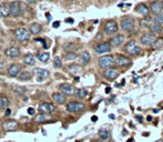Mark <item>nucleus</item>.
<instances>
[{"mask_svg":"<svg viewBox=\"0 0 163 142\" xmlns=\"http://www.w3.org/2000/svg\"><path fill=\"white\" fill-rule=\"evenodd\" d=\"M119 28L124 32H132L136 28V19L131 16H124L120 20Z\"/></svg>","mask_w":163,"mask_h":142,"instance_id":"nucleus-1","label":"nucleus"},{"mask_svg":"<svg viewBox=\"0 0 163 142\" xmlns=\"http://www.w3.org/2000/svg\"><path fill=\"white\" fill-rule=\"evenodd\" d=\"M103 30L108 36H112L118 33L119 31V24L114 19H109V20H105L104 24H103Z\"/></svg>","mask_w":163,"mask_h":142,"instance_id":"nucleus-2","label":"nucleus"},{"mask_svg":"<svg viewBox=\"0 0 163 142\" xmlns=\"http://www.w3.org/2000/svg\"><path fill=\"white\" fill-rule=\"evenodd\" d=\"M123 50H124L126 55H136L141 52V48H140V46L138 45V42L136 40H130V41L126 42L124 47H123Z\"/></svg>","mask_w":163,"mask_h":142,"instance_id":"nucleus-3","label":"nucleus"},{"mask_svg":"<svg viewBox=\"0 0 163 142\" xmlns=\"http://www.w3.org/2000/svg\"><path fill=\"white\" fill-rule=\"evenodd\" d=\"M98 65L101 69H107L114 65V55H104L100 57L98 60Z\"/></svg>","mask_w":163,"mask_h":142,"instance_id":"nucleus-4","label":"nucleus"},{"mask_svg":"<svg viewBox=\"0 0 163 142\" xmlns=\"http://www.w3.org/2000/svg\"><path fill=\"white\" fill-rule=\"evenodd\" d=\"M102 76L107 80H109V81H113V80H116L120 76V70L117 67H110V68L103 69Z\"/></svg>","mask_w":163,"mask_h":142,"instance_id":"nucleus-5","label":"nucleus"},{"mask_svg":"<svg viewBox=\"0 0 163 142\" xmlns=\"http://www.w3.org/2000/svg\"><path fill=\"white\" fill-rule=\"evenodd\" d=\"M156 39V35L152 33V32H144L142 33V36L140 37V43L144 47H150V46H152V43L154 42V40Z\"/></svg>","mask_w":163,"mask_h":142,"instance_id":"nucleus-6","label":"nucleus"},{"mask_svg":"<svg viewBox=\"0 0 163 142\" xmlns=\"http://www.w3.org/2000/svg\"><path fill=\"white\" fill-rule=\"evenodd\" d=\"M66 109L70 113H77V112H80L85 109V104L82 102H79V101H70L67 103Z\"/></svg>","mask_w":163,"mask_h":142,"instance_id":"nucleus-7","label":"nucleus"},{"mask_svg":"<svg viewBox=\"0 0 163 142\" xmlns=\"http://www.w3.org/2000/svg\"><path fill=\"white\" fill-rule=\"evenodd\" d=\"M112 47L110 46L109 41H102L100 43H97V45L93 47V50H94L95 53L98 55H102V53H108V52L111 51Z\"/></svg>","mask_w":163,"mask_h":142,"instance_id":"nucleus-8","label":"nucleus"},{"mask_svg":"<svg viewBox=\"0 0 163 142\" xmlns=\"http://www.w3.org/2000/svg\"><path fill=\"white\" fill-rule=\"evenodd\" d=\"M149 9L150 12L153 14L154 16L158 14H161V12H163V1H161V0H153L150 4Z\"/></svg>","mask_w":163,"mask_h":142,"instance_id":"nucleus-9","label":"nucleus"},{"mask_svg":"<svg viewBox=\"0 0 163 142\" xmlns=\"http://www.w3.org/2000/svg\"><path fill=\"white\" fill-rule=\"evenodd\" d=\"M14 38L20 42L27 41L29 39V31L26 28H17L14 30Z\"/></svg>","mask_w":163,"mask_h":142,"instance_id":"nucleus-10","label":"nucleus"},{"mask_svg":"<svg viewBox=\"0 0 163 142\" xmlns=\"http://www.w3.org/2000/svg\"><path fill=\"white\" fill-rule=\"evenodd\" d=\"M114 65H117L118 67H128L129 65H131V59L126 55L119 53L114 57Z\"/></svg>","mask_w":163,"mask_h":142,"instance_id":"nucleus-11","label":"nucleus"},{"mask_svg":"<svg viewBox=\"0 0 163 142\" xmlns=\"http://www.w3.org/2000/svg\"><path fill=\"white\" fill-rule=\"evenodd\" d=\"M124 40H126V36L123 33H116V36H113L112 38L110 39V46L111 47H114V48H118L121 45L124 43Z\"/></svg>","mask_w":163,"mask_h":142,"instance_id":"nucleus-12","label":"nucleus"},{"mask_svg":"<svg viewBox=\"0 0 163 142\" xmlns=\"http://www.w3.org/2000/svg\"><path fill=\"white\" fill-rule=\"evenodd\" d=\"M9 14L16 18L21 16V4L19 1H12L9 5Z\"/></svg>","mask_w":163,"mask_h":142,"instance_id":"nucleus-13","label":"nucleus"},{"mask_svg":"<svg viewBox=\"0 0 163 142\" xmlns=\"http://www.w3.org/2000/svg\"><path fill=\"white\" fill-rule=\"evenodd\" d=\"M2 129L5 131L10 132V131H16L18 128H19V123H18L17 120H14V119H9V120H6V121L2 123Z\"/></svg>","mask_w":163,"mask_h":142,"instance_id":"nucleus-14","label":"nucleus"},{"mask_svg":"<svg viewBox=\"0 0 163 142\" xmlns=\"http://www.w3.org/2000/svg\"><path fill=\"white\" fill-rule=\"evenodd\" d=\"M68 71L71 73V74H73V76L79 77L80 74L83 73L85 69H83V67H82L81 65H78V63H71V65H69L68 66Z\"/></svg>","mask_w":163,"mask_h":142,"instance_id":"nucleus-15","label":"nucleus"},{"mask_svg":"<svg viewBox=\"0 0 163 142\" xmlns=\"http://www.w3.org/2000/svg\"><path fill=\"white\" fill-rule=\"evenodd\" d=\"M34 73L36 74V78H37L38 81H43L46 78L50 76V72H49V70L47 69H42V68H36L34 70Z\"/></svg>","mask_w":163,"mask_h":142,"instance_id":"nucleus-16","label":"nucleus"},{"mask_svg":"<svg viewBox=\"0 0 163 142\" xmlns=\"http://www.w3.org/2000/svg\"><path fill=\"white\" fill-rule=\"evenodd\" d=\"M54 109H56L54 104L50 103V102H42L39 104V108H38L39 112L41 113H51L54 111Z\"/></svg>","mask_w":163,"mask_h":142,"instance_id":"nucleus-17","label":"nucleus"},{"mask_svg":"<svg viewBox=\"0 0 163 142\" xmlns=\"http://www.w3.org/2000/svg\"><path fill=\"white\" fill-rule=\"evenodd\" d=\"M59 89H60V92L65 96H71L75 92V87L70 83H61Z\"/></svg>","mask_w":163,"mask_h":142,"instance_id":"nucleus-18","label":"nucleus"},{"mask_svg":"<svg viewBox=\"0 0 163 142\" xmlns=\"http://www.w3.org/2000/svg\"><path fill=\"white\" fill-rule=\"evenodd\" d=\"M136 11L139 14H141V16H144V17H146V16H149L150 14L149 6L146 4H144V2H139V4L136 5Z\"/></svg>","mask_w":163,"mask_h":142,"instance_id":"nucleus-19","label":"nucleus"},{"mask_svg":"<svg viewBox=\"0 0 163 142\" xmlns=\"http://www.w3.org/2000/svg\"><path fill=\"white\" fill-rule=\"evenodd\" d=\"M21 71V66L20 65H17V63H12L10 66L8 67L7 69V74L9 77H17Z\"/></svg>","mask_w":163,"mask_h":142,"instance_id":"nucleus-20","label":"nucleus"},{"mask_svg":"<svg viewBox=\"0 0 163 142\" xmlns=\"http://www.w3.org/2000/svg\"><path fill=\"white\" fill-rule=\"evenodd\" d=\"M5 55L9 57V58H17L20 55V49L18 48V47H9L5 50Z\"/></svg>","mask_w":163,"mask_h":142,"instance_id":"nucleus-21","label":"nucleus"},{"mask_svg":"<svg viewBox=\"0 0 163 142\" xmlns=\"http://www.w3.org/2000/svg\"><path fill=\"white\" fill-rule=\"evenodd\" d=\"M50 120H52V115H51V113H41L40 112V113H38V115L34 117V121L39 122V123L50 121Z\"/></svg>","mask_w":163,"mask_h":142,"instance_id":"nucleus-22","label":"nucleus"},{"mask_svg":"<svg viewBox=\"0 0 163 142\" xmlns=\"http://www.w3.org/2000/svg\"><path fill=\"white\" fill-rule=\"evenodd\" d=\"M34 76V72L30 71V70H24V71H20V73L18 74V80L20 81H27V80H30Z\"/></svg>","mask_w":163,"mask_h":142,"instance_id":"nucleus-23","label":"nucleus"},{"mask_svg":"<svg viewBox=\"0 0 163 142\" xmlns=\"http://www.w3.org/2000/svg\"><path fill=\"white\" fill-rule=\"evenodd\" d=\"M51 97H52L54 102H57L58 104H63V103H66V101H67L66 96L65 94H62L61 92H53Z\"/></svg>","mask_w":163,"mask_h":142,"instance_id":"nucleus-24","label":"nucleus"},{"mask_svg":"<svg viewBox=\"0 0 163 142\" xmlns=\"http://www.w3.org/2000/svg\"><path fill=\"white\" fill-rule=\"evenodd\" d=\"M79 60H80V62H81V65H83V66H85V65H88L89 62H90V60H91V55H90V53H89L88 51H82L80 55H79Z\"/></svg>","mask_w":163,"mask_h":142,"instance_id":"nucleus-25","label":"nucleus"},{"mask_svg":"<svg viewBox=\"0 0 163 142\" xmlns=\"http://www.w3.org/2000/svg\"><path fill=\"white\" fill-rule=\"evenodd\" d=\"M42 31V28H41V26L39 24H37V22H34V24H31L30 26H29V32L30 33H32V35H39L40 32Z\"/></svg>","mask_w":163,"mask_h":142,"instance_id":"nucleus-26","label":"nucleus"},{"mask_svg":"<svg viewBox=\"0 0 163 142\" xmlns=\"http://www.w3.org/2000/svg\"><path fill=\"white\" fill-rule=\"evenodd\" d=\"M151 47L154 50H163V37H156Z\"/></svg>","mask_w":163,"mask_h":142,"instance_id":"nucleus-27","label":"nucleus"},{"mask_svg":"<svg viewBox=\"0 0 163 142\" xmlns=\"http://www.w3.org/2000/svg\"><path fill=\"white\" fill-rule=\"evenodd\" d=\"M24 62L28 66H34L36 65V59L32 53H26L24 57Z\"/></svg>","mask_w":163,"mask_h":142,"instance_id":"nucleus-28","label":"nucleus"},{"mask_svg":"<svg viewBox=\"0 0 163 142\" xmlns=\"http://www.w3.org/2000/svg\"><path fill=\"white\" fill-rule=\"evenodd\" d=\"M9 5L8 4H1L0 5V17L7 18L9 17Z\"/></svg>","mask_w":163,"mask_h":142,"instance_id":"nucleus-29","label":"nucleus"},{"mask_svg":"<svg viewBox=\"0 0 163 142\" xmlns=\"http://www.w3.org/2000/svg\"><path fill=\"white\" fill-rule=\"evenodd\" d=\"M37 58L38 60H40L41 62H48L49 61V59H50V53L47 51H41V52H38V55H37Z\"/></svg>","mask_w":163,"mask_h":142,"instance_id":"nucleus-30","label":"nucleus"},{"mask_svg":"<svg viewBox=\"0 0 163 142\" xmlns=\"http://www.w3.org/2000/svg\"><path fill=\"white\" fill-rule=\"evenodd\" d=\"M75 97L79 98V99H83L88 96V91L85 88H78V89H75V92H73Z\"/></svg>","mask_w":163,"mask_h":142,"instance_id":"nucleus-31","label":"nucleus"},{"mask_svg":"<svg viewBox=\"0 0 163 142\" xmlns=\"http://www.w3.org/2000/svg\"><path fill=\"white\" fill-rule=\"evenodd\" d=\"M9 103L10 101L6 96H0V110H6L9 108Z\"/></svg>","mask_w":163,"mask_h":142,"instance_id":"nucleus-32","label":"nucleus"},{"mask_svg":"<svg viewBox=\"0 0 163 142\" xmlns=\"http://www.w3.org/2000/svg\"><path fill=\"white\" fill-rule=\"evenodd\" d=\"M151 21H152V24H160V26H163V12L155 14V16L151 19Z\"/></svg>","mask_w":163,"mask_h":142,"instance_id":"nucleus-33","label":"nucleus"},{"mask_svg":"<svg viewBox=\"0 0 163 142\" xmlns=\"http://www.w3.org/2000/svg\"><path fill=\"white\" fill-rule=\"evenodd\" d=\"M161 27H162V26H160V24H150V26H149L150 32H152V33H154V35L160 33V31H161Z\"/></svg>","mask_w":163,"mask_h":142,"instance_id":"nucleus-34","label":"nucleus"},{"mask_svg":"<svg viewBox=\"0 0 163 142\" xmlns=\"http://www.w3.org/2000/svg\"><path fill=\"white\" fill-rule=\"evenodd\" d=\"M98 134L102 140H107V139L110 137V132H109V130H107V129H100L98 131Z\"/></svg>","mask_w":163,"mask_h":142,"instance_id":"nucleus-35","label":"nucleus"},{"mask_svg":"<svg viewBox=\"0 0 163 142\" xmlns=\"http://www.w3.org/2000/svg\"><path fill=\"white\" fill-rule=\"evenodd\" d=\"M79 57V55L77 53V51H69L65 55L66 60H75Z\"/></svg>","mask_w":163,"mask_h":142,"instance_id":"nucleus-36","label":"nucleus"},{"mask_svg":"<svg viewBox=\"0 0 163 142\" xmlns=\"http://www.w3.org/2000/svg\"><path fill=\"white\" fill-rule=\"evenodd\" d=\"M79 47L75 43H67V45L63 47V49H65L66 51L69 52V51H77V49H78Z\"/></svg>","mask_w":163,"mask_h":142,"instance_id":"nucleus-37","label":"nucleus"},{"mask_svg":"<svg viewBox=\"0 0 163 142\" xmlns=\"http://www.w3.org/2000/svg\"><path fill=\"white\" fill-rule=\"evenodd\" d=\"M53 67L56 69H59V68H61L62 67V61H61V58L58 57V55H56L53 58Z\"/></svg>","mask_w":163,"mask_h":142,"instance_id":"nucleus-38","label":"nucleus"},{"mask_svg":"<svg viewBox=\"0 0 163 142\" xmlns=\"http://www.w3.org/2000/svg\"><path fill=\"white\" fill-rule=\"evenodd\" d=\"M14 93L17 94V96H24V94H26V92H27V89L24 87H16L14 88Z\"/></svg>","mask_w":163,"mask_h":142,"instance_id":"nucleus-39","label":"nucleus"},{"mask_svg":"<svg viewBox=\"0 0 163 142\" xmlns=\"http://www.w3.org/2000/svg\"><path fill=\"white\" fill-rule=\"evenodd\" d=\"M150 21H151V18H145V19H142V20H140V24H141V27L142 28H146L150 26Z\"/></svg>","mask_w":163,"mask_h":142,"instance_id":"nucleus-40","label":"nucleus"},{"mask_svg":"<svg viewBox=\"0 0 163 142\" xmlns=\"http://www.w3.org/2000/svg\"><path fill=\"white\" fill-rule=\"evenodd\" d=\"M11 112H12V111H11L10 108H7V109H6V111H5V115H7V117H9V115H11Z\"/></svg>","mask_w":163,"mask_h":142,"instance_id":"nucleus-41","label":"nucleus"},{"mask_svg":"<svg viewBox=\"0 0 163 142\" xmlns=\"http://www.w3.org/2000/svg\"><path fill=\"white\" fill-rule=\"evenodd\" d=\"M28 115H34V108H29V109H28Z\"/></svg>","mask_w":163,"mask_h":142,"instance_id":"nucleus-42","label":"nucleus"},{"mask_svg":"<svg viewBox=\"0 0 163 142\" xmlns=\"http://www.w3.org/2000/svg\"><path fill=\"white\" fill-rule=\"evenodd\" d=\"M26 1H27L28 4H30V5L36 4V2H37V0H26Z\"/></svg>","mask_w":163,"mask_h":142,"instance_id":"nucleus-43","label":"nucleus"},{"mask_svg":"<svg viewBox=\"0 0 163 142\" xmlns=\"http://www.w3.org/2000/svg\"><path fill=\"white\" fill-rule=\"evenodd\" d=\"M59 26H60V22H59V21H56V22H53V27L54 28H59Z\"/></svg>","mask_w":163,"mask_h":142,"instance_id":"nucleus-44","label":"nucleus"},{"mask_svg":"<svg viewBox=\"0 0 163 142\" xmlns=\"http://www.w3.org/2000/svg\"><path fill=\"white\" fill-rule=\"evenodd\" d=\"M66 22H68V24H72V22H73V19H66Z\"/></svg>","mask_w":163,"mask_h":142,"instance_id":"nucleus-45","label":"nucleus"},{"mask_svg":"<svg viewBox=\"0 0 163 142\" xmlns=\"http://www.w3.org/2000/svg\"><path fill=\"white\" fill-rule=\"evenodd\" d=\"M2 67H4V61L0 60V68H2Z\"/></svg>","mask_w":163,"mask_h":142,"instance_id":"nucleus-46","label":"nucleus"},{"mask_svg":"<svg viewBox=\"0 0 163 142\" xmlns=\"http://www.w3.org/2000/svg\"><path fill=\"white\" fill-rule=\"evenodd\" d=\"M97 120H98L97 117H92V121H97Z\"/></svg>","mask_w":163,"mask_h":142,"instance_id":"nucleus-47","label":"nucleus"},{"mask_svg":"<svg viewBox=\"0 0 163 142\" xmlns=\"http://www.w3.org/2000/svg\"><path fill=\"white\" fill-rule=\"evenodd\" d=\"M110 89H111V88H107V90H105V92H107V93H109V92H110Z\"/></svg>","mask_w":163,"mask_h":142,"instance_id":"nucleus-48","label":"nucleus"},{"mask_svg":"<svg viewBox=\"0 0 163 142\" xmlns=\"http://www.w3.org/2000/svg\"><path fill=\"white\" fill-rule=\"evenodd\" d=\"M160 33H161V35L163 36V26H162V27H161V31H160Z\"/></svg>","mask_w":163,"mask_h":142,"instance_id":"nucleus-49","label":"nucleus"},{"mask_svg":"<svg viewBox=\"0 0 163 142\" xmlns=\"http://www.w3.org/2000/svg\"><path fill=\"white\" fill-rule=\"evenodd\" d=\"M128 142H134V141H133V139H129V140H128Z\"/></svg>","mask_w":163,"mask_h":142,"instance_id":"nucleus-50","label":"nucleus"},{"mask_svg":"<svg viewBox=\"0 0 163 142\" xmlns=\"http://www.w3.org/2000/svg\"><path fill=\"white\" fill-rule=\"evenodd\" d=\"M156 142H163V139H160V140H158Z\"/></svg>","mask_w":163,"mask_h":142,"instance_id":"nucleus-51","label":"nucleus"},{"mask_svg":"<svg viewBox=\"0 0 163 142\" xmlns=\"http://www.w3.org/2000/svg\"><path fill=\"white\" fill-rule=\"evenodd\" d=\"M68 1H75V0H68Z\"/></svg>","mask_w":163,"mask_h":142,"instance_id":"nucleus-52","label":"nucleus"}]
</instances>
